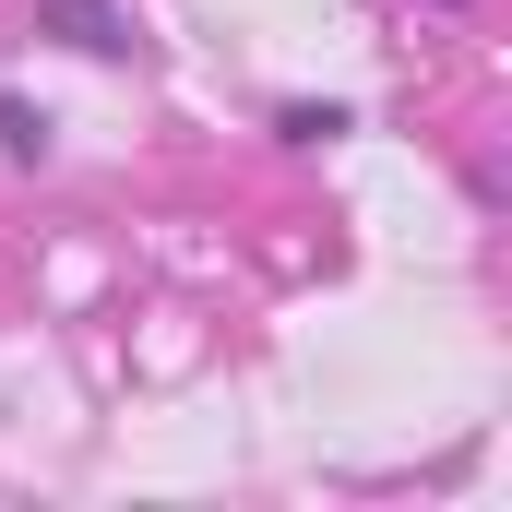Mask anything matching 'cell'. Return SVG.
<instances>
[{
  "label": "cell",
  "mask_w": 512,
  "mask_h": 512,
  "mask_svg": "<svg viewBox=\"0 0 512 512\" xmlns=\"http://www.w3.org/2000/svg\"><path fill=\"white\" fill-rule=\"evenodd\" d=\"M48 36H72L84 60H131V12L120 0H48Z\"/></svg>",
  "instance_id": "obj_1"
},
{
  "label": "cell",
  "mask_w": 512,
  "mask_h": 512,
  "mask_svg": "<svg viewBox=\"0 0 512 512\" xmlns=\"http://www.w3.org/2000/svg\"><path fill=\"white\" fill-rule=\"evenodd\" d=\"M274 131H286V143H334V131H358V108H334V96H322V108H310V96H286Z\"/></svg>",
  "instance_id": "obj_2"
},
{
  "label": "cell",
  "mask_w": 512,
  "mask_h": 512,
  "mask_svg": "<svg viewBox=\"0 0 512 512\" xmlns=\"http://www.w3.org/2000/svg\"><path fill=\"white\" fill-rule=\"evenodd\" d=\"M0 155H48V120L36 108H0Z\"/></svg>",
  "instance_id": "obj_3"
}]
</instances>
